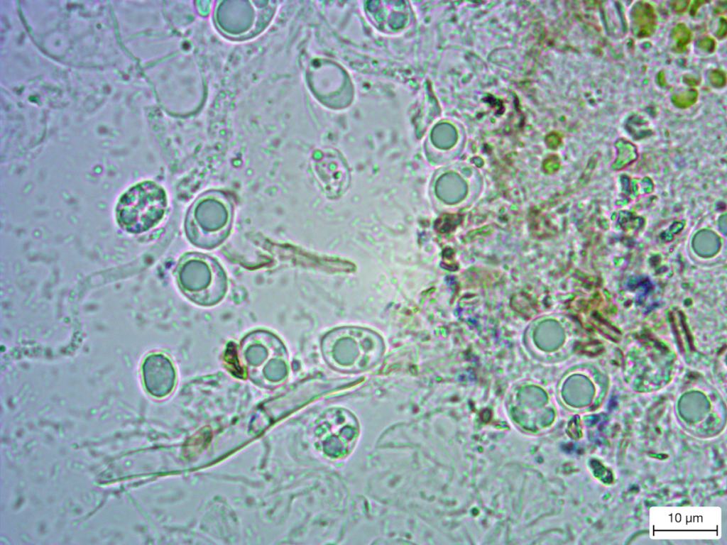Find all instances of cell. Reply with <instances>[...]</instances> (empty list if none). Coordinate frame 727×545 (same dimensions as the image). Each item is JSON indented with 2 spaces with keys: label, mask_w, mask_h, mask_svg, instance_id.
Listing matches in <instances>:
<instances>
[{
  "label": "cell",
  "mask_w": 727,
  "mask_h": 545,
  "mask_svg": "<svg viewBox=\"0 0 727 545\" xmlns=\"http://www.w3.org/2000/svg\"><path fill=\"white\" fill-rule=\"evenodd\" d=\"M167 206L164 189L151 181L139 182L127 189L116 206V219L126 232L141 233L155 227Z\"/></svg>",
  "instance_id": "cell-1"
},
{
  "label": "cell",
  "mask_w": 727,
  "mask_h": 545,
  "mask_svg": "<svg viewBox=\"0 0 727 545\" xmlns=\"http://www.w3.org/2000/svg\"><path fill=\"white\" fill-rule=\"evenodd\" d=\"M222 194L202 197L192 207L187 220L190 238L201 246H214L226 237L231 223V206Z\"/></svg>",
  "instance_id": "cell-2"
},
{
  "label": "cell",
  "mask_w": 727,
  "mask_h": 545,
  "mask_svg": "<svg viewBox=\"0 0 727 545\" xmlns=\"http://www.w3.org/2000/svg\"><path fill=\"white\" fill-rule=\"evenodd\" d=\"M142 372L145 387L150 394L161 397L170 391L173 375L165 357L158 354L148 356L143 363Z\"/></svg>",
  "instance_id": "cell-3"
}]
</instances>
